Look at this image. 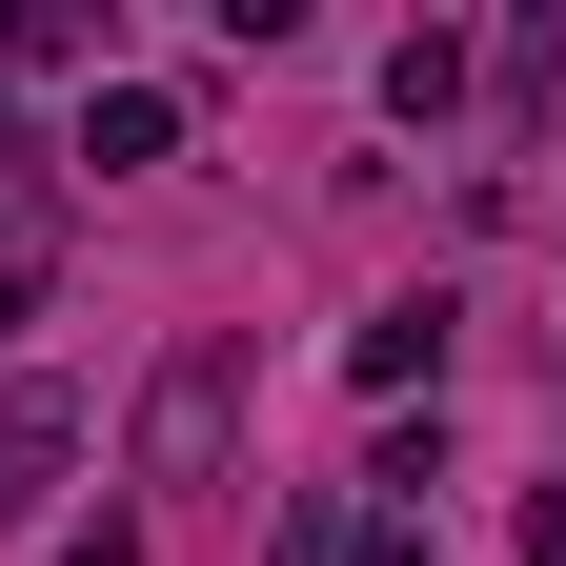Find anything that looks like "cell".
Wrapping results in <instances>:
<instances>
[{"label":"cell","instance_id":"cell-1","mask_svg":"<svg viewBox=\"0 0 566 566\" xmlns=\"http://www.w3.org/2000/svg\"><path fill=\"white\" fill-rule=\"evenodd\" d=\"M223 405H243V365H223V344H202V365H163V405H142V465H163V485H202V465H223Z\"/></svg>","mask_w":566,"mask_h":566},{"label":"cell","instance_id":"cell-2","mask_svg":"<svg viewBox=\"0 0 566 566\" xmlns=\"http://www.w3.org/2000/svg\"><path fill=\"white\" fill-rule=\"evenodd\" d=\"M41 465H61V405H0V526L41 506Z\"/></svg>","mask_w":566,"mask_h":566}]
</instances>
